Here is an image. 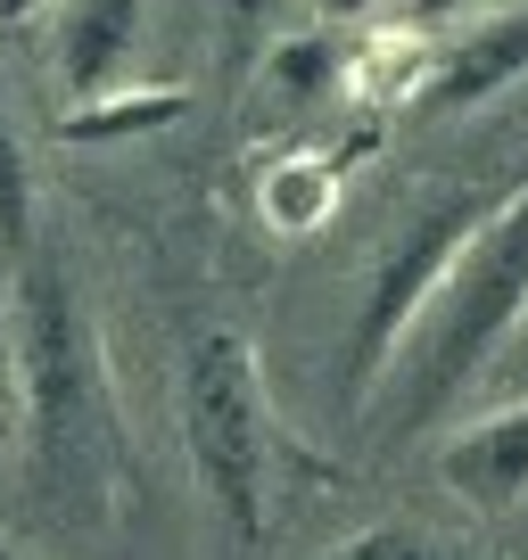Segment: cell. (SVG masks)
<instances>
[{"instance_id":"7a4b0ae2","label":"cell","mask_w":528,"mask_h":560,"mask_svg":"<svg viewBox=\"0 0 528 560\" xmlns=\"http://www.w3.org/2000/svg\"><path fill=\"white\" fill-rule=\"evenodd\" d=\"M520 314H528V182L479 214V231L438 272V289L422 305V347H413L405 380H397V412L429 420L512 338Z\"/></svg>"},{"instance_id":"30bf717a","label":"cell","mask_w":528,"mask_h":560,"mask_svg":"<svg viewBox=\"0 0 528 560\" xmlns=\"http://www.w3.org/2000/svg\"><path fill=\"white\" fill-rule=\"evenodd\" d=\"M34 240V174H25V149L0 116V247H25Z\"/></svg>"},{"instance_id":"8992f818","label":"cell","mask_w":528,"mask_h":560,"mask_svg":"<svg viewBox=\"0 0 528 560\" xmlns=\"http://www.w3.org/2000/svg\"><path fill=\"white\" fill-rule=\"evenodd\" d=\"M141 18H149V0H67V18H58V83H67V100H91V91H107L133 67Z\"/></svg>"},{"instance_id":"4fadbf2b","label":"cell","mask_w":528,"mask_h":560,"mask_svg":"<svg viewBox=\"0 0 528 560\" xmlns=\"http://www.w3.org/2000/svg\"><path fill=\"white\" fill-rule=\"evenodd\" d=\"M462 9H471V0H413V34H422V25H446V18H462Z\"/></svg>"},{"instance_id":"6da1fadb","label":"cell","mask_w":528,"mask_h":560,"mask_svg":"<svg viewBox=\"0 0 528 560\" xmlns=\"http://www.w3.org/2000/svg\"><path fill=\"white\" fill-rule=\"evenodd\" d=\"M18 387H25V445H34V478L58 503H91L107 520L124 487V429L116 396H107L100 330H91L83 298H74L67 264L25 256L18 272Z\"/></svg>"},{"instance_id":"277c9868","label":"cell","mask_w":528,"mask_h":560,"mask_svg":"<svg viewBox=\"0 0 528 560\" xmlns=\"http://www.w3.org/2000/svg\"><path fill=\"white\" fill-rule=\"evenodd\" d=\"M487 207H495L487 190H446V198H429V207L413 214L405 231H397V247H388L380 272H371L364 314H355V338H347V387H355V396H371V380L388 371L397 338L422 322V305H429V289H438V272L455 264V247L479 231V214H487Z\"/></svg>"},{"instance_id":"9a60e30c","label":"cell","mask_w":528,"mask_h":560,"mask_svg":"<svg viewBox=\"0 0 528 560\" xmlns=\"http://www.w3.org/2000/svg\"><path fill=\"white\" fill-rule=\"evenodd\" d=\"M0 560H25V552H0Z\"/></svg>"},{"instance_id":"9c48e42d","label":"cell","mask_w":528,"mask_h":560,"mask_svg":"<svg viewBox=\"0 0 528 560\" xmlns=\"http://www.w3.org/2000/svg\"><path fill=\"white\" fill-rule=\"evenodd\" d=\"M182 116V91L158 83V91H91V100H67V132L74 140H124V132H158V124Z\"/></svg>"},{"instance_id":"ba28073f","label":"cell","mask_w":528,"mask_h":560,"mask_svg":"<svg viewBox=\"0 0 528 560\" xmlns=\"http://www.w3.org/2000/svg\"><path fill=\"white\" fill-rule=\"evenodd\" d=\"M256 207H264V223H273V231H314L322 214L338 207V165L331 158H282V165H264Z\"/></svg>"},{"instance_id":"3957f363","label":"cell","mask_w":528,"mask_h":560,"mask_svg":"<svg viewBox=\"0 0 528 560\" xmlns=\"http://www.w3.org/2000/svg\"><path fill=\"white\" fill-rule=\"evenodd\" d=\"M182 445H191L198 487L215 494L223 527L240 544L273 520V404H264L256 347L240 330H207L182 371Z\"/></svg>"},{"instance_id":"5bb4252c","label":"cell","mask_w":528,"mask_h":560,"mask_svg":"<svg viewBox=\"0 0 528 560\" xmlns=\"http://www.w3.org/2000/svg\"><path fill=\"white\" fill-rule=\"evenodd\" d=\"M42 9H58V0H0V25H25V18H42Z\"/></svg>"},{"instance_id":"5b68a950","label":"cell","mask_w":528,"mask_h":560,"mask_svg":"<svg viewBox=\"0 0 528 560\" xmlns=\"http://www.w3.org/2000/svg\"><path fill=\"white\" fill-rule=\"evenodd\" d=\"M512 74H528V0L462 25V34L422 67L413 91H422V107H479V100H495Z\"/></svg>"},{"instance_id":"52a82bcc","label":"cell","mask_w":528,"mask_h":560,"mask_svg":"<svg viewBox=\"0 0 528 560\" xmlns=\"http://www.w3.org/2000/svg\"><path fill=\"white\" fill-rule=\"evenodd\" d=\"M438 478L462 494V503H479V511H512L528 494V404L462 429V438L438 454Z\"/></svg>"},{"instance_id":"7c38bea8","label":"cell","mask_w":528,"mask_h":560,"mask_svg":"<svg viewBox=\"0 0 528 560\" xmlns=\"http://www.w3.org/2000/svg\"><path fill=\"white\" fill-rule=\"evenodd\" d=\"M331 560H438V544L422 527H364L355 544H338Z\"/></svg>"},{"instance_id":"8fae6325","label":"cell","mask_w":528,"mask_h":560,"mask_svg":"<svg viewBox=\"0 0 528 560\" xmlns=\"http://www.w3.org/2000/svg\"><path fill=\"white\" fill-rule=\"evenodd\" d=\"M273 83H282L289 100H322V91L338 83V50H331L322 34H314V42H289V50L273 58Z\"/></svg>"}]
</instances>
